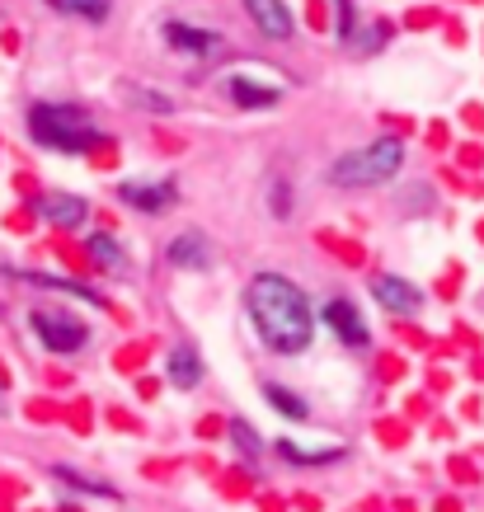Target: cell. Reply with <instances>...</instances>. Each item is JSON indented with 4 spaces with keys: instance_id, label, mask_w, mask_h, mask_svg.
<instances>
[{
    "instance_id": "obj_1",
    "label": "cell",
    "mask_w": 484,
    "mask_h": 512,
    "mask_svg": "<svg viewBox=\"0 0 484 512\" xmlns=\"http://www.w3.org/2000/svg\"><path fill=\"white\" fill-rule=\"evenodd\" d=\"M250 315H254V329L264 334L268 348L278 353H301L311 348V334H315V320H311V301L301 296L297 282H287L282 273H259L250 282Z\"/></svg>"
},
{
    "instance_id": "obj_2",
    "label": "cell",
    "mask_w": 484,
    "mask_h": 512,
    "mask_svg": "<svg viewBox=\"0 0 484 512\" xmlns=\"http://www.w3.org/2000/svg\"><path fill=\"white\" fill-rule=\"evenodd\" d=\"M400 165H405V146L395 137H381L372 146H362V151H348L344 160H334L329 179L339 188H376V184H386V179H395Z\"/></svg>"
},
{
    "instance_id": "obj_3",
    "label": "cell",
    "mask_w": 484,
    "mask_h": 512,
    "mask_svg": "<svg viewBox=\"0 0 484 512\" xmlns=\"http://www.w3.org/2000/svg\"><path fill=\"white\" fill-rule=\"evenodd\" d=\"M29 132H33V141L57 146V151L99 146V127L90 123V113L71 109V104H38V109L29 113Z\"/></svg>"
},
{
    "instance_id": "obj_4",
    "label": "cell",
    "mask_w": 484,
    "mask_h": 512,
    "mask_svg": "<svg viewBox=\"0 0 484 512\" xmlns=\"http://www.w3.org/2000/svg\"><path fill=\"white\" fill-rule=\"evenodd\" d=\"M33 334H38L52 353H80V348H85V325L62 311H33Z\"/></svg>"
},
{
    "instance_id": "obj_5",
    "label": "cell",
    "mask_w": 484,
    "mask_h": 512,
    "mask_svg": "<svg viewBox=\"0 0 484 512\" xmlns=\"http://www.w3.org/2000/svg\"><path fill=\"white\" fill-rule=\"evenodd\" d=\"M226 94H231L240 109H264V104H273L282 94V76L254 80L250 71H231V76H226Z\"/></svg>"
},
{
    "instance_id": "obj_6",
    "label": "cell",
    "mask_w": 484,
    "mask_h": 512,
    "mask_svg": "<svg viewBox=\"0 0 484 512\" xmlns=\"http://www.w3.org/2000/svg\"><path fill=\"white\" fill-rule=\"evenodd\" d=\"M372 296L395 315H419L423 311V292L405 278H372Z\"/></svg>"
},
{
    "instance_id": "obj_7",
    "label": "cell",
    "mask_w": 484,
    "mask_h": 512,
    "mask_svg": "<svg viewBox=\"0 0 484 512\" xmlns=\"http://www.w3.org/2000/svg\"><path fill=\"white\" fill-rule=\"evenodd\" d=\"M325 320H329V329L348 343V348H362V343L372 339V334H367V325H362L358 306H353V301H344V296H334V301L325 306Z\"/></svg>"
},
{
    "instance_id": "obj_8",
    "label": "cell",
    "mask_w": 484,
    "mask_h": 512,
    "mask_svg": "<svg viewBox=\"0 0 484 512\" xmlns=\"http://www.w3.org/2000/svg\"><path fill=\"white\" fill-rule=\"evenodd\" d=\"M118 198L127 207H137V212H170L174 207V184L170 179H160V184H123L118 188Z\"/></svg>"
},
{
    "instance_id": "obj_9",
    "label": "cell",
    "mask_w": 484,
    "mask_h": 512,
    "mask_svg": "<svg viewBox=\"0 0 484 512\" xmlns=\"http://www.w3.org/2000/svg\"><path fill=\"white\" fill-rule=\"evenodd\" d=\"M33 212L47 217L52 226H80L85 221V198H71V193H43L33 202Z\"/></svg>"
},
{
    "instance_id": "obj_10",
    "label": "cell",
    "mask_w": 484,
    "mask_h": 512,
    "mask_svg": "<svg viewBox=\"0 0 484 512\" xmlns=\"http://www.w3.org/2000/svg\"><path fill=\"white\" fill-rule=\"evenodd\" d=\"M245 10L268 38H292V15H287L282 0H245Z\"/></svg>"
},
{
    "instance_id": "obj_11",
    "label": "cell",
    "mask_w": 484,
    "mask_h": 512,
    "mask_svg": "<svg viewBox=\"0 0 484 512\" xmlns=\"http://www.w3.org/2000/svg\"><path fill=\"white\" fill-rule=\"evenodd\" d=\"M165 38H170V47L188 52V57H212L221 47V38L212 29H188V24H165Z\"/></svg>"
},
{
    "instance_id": "obj_12",
    "label": "cell",
    "mask_w": 484,
    "mask_h": 512,
    "mask_svg": "<svg viewBox=\"0 0 484 512\" xmlns=\"http://www.w3.org/2000/svg\"><path fill=\"white\" fill-rule=\"evenodd\" d=\"M170 259L174 264H184V268H212L217 254H212V245H207L203 235H179V240L170 245Z\"/></svg>"
},
{
    "instance_id": "obj_13",
    "label": "cell",
    "mask_w": 484,
    "mask_h": 512,
    "mask_svg": "<svg viewBox=\"0 0 484 512\" xmlns=\"http://www.w3.org/2000/svg\"><path fill=\"white\" fill-rule=\"evenodd\" d=\"M165 372H170L174 386H198V376H203V362H198V348H174L170 362H165Z\"/></svg>"
},
{
    "instance_id": "obj_14",
    "label": "cell",
    "mask_w": 484,
    "mask_h": 512,
    "mask_svg": "<svg viewBox=\"0 0 484 512\" xmlns=\"http://www.w3.org/2000/svg\"><path fill=\"white\" fill-rule=\"evenodd\" d=\"M127 94L137 99L141 109H151V113H174V99H170V94L146 90V85H137V80H127Z\"/></svg>"
},
{
    "instance_id": "obj_15",
    "label": "cell",
    "mask_w": 484,
    "mask_h": 512,
    "mask_svg": "<svg viewBox=\"0 0 484 512\" xmlns=\"http://www.w3.org/2000/svg\"><path fill=\"white\" fill-rule=\"evenodd\" d=\"M85 245H90V254H94V259H99V264H104V268H123V249L113 245V235H104V231H99V235H90Z\"/></svg>"
},
{
    "instance_id": "obj_16",
    "label": "cell",
    "mask_w": 484,
    "mask_h": 512,
    "mask_svg": "<svg viewBox=\"0 0 484 512\" xmlns=\"http://www.w3.org/2000/svg\"><path fill=\"white\" fill-rule=\"evenodd\" d=\"M278 451L282 456H292L297 466H325V461H339V451L329 447V451H301L297 442H278Z\"/></svg>"
},
{
    "instance_id": "obj_17",
    "label": "cell",
    "mask_w": 484,
    "mask_h": 512,
    "mask_svg": "<svg viewBox=\"0 0 484 512\" xmlns=\"http://www.w3.org/2000/svg\"><path fill=\"white\" fill-rule=\"evenodd\" d=\"M57 10H66V15H85V19H104L109 15V0H52Z\"/></svg>"
},
{
    "instance_id": "obj_18",
    "label": "cell",
    "mask_w": 484,
    "mask_h": 512,
    "mask_svg": "<svg viewBox=\"0 0 484 512\" xmlns=\"http://www.w3.org/2000/svg\"><path fill=\"white\" fill-rule=\"evenodd\" d=\"M264 395H268V404H273V409H282V414H287V419H306V404H301L297 395H287L282 386H268Z\"/></svg>"
},
{
    "instance_id": "obj_19",
    "label": "cell",
    "mask_w": 484,
    "mask_h": 512,
    "mask_svg": "<svg viewBox=\"0 0 484 512\" xmlns=\"http://www.w3.org/2000/svg\"><path fill=\"white\" fill-rule=\"evenodd\" d=\"M231 442H235L240 451H245V461H250V466L259 461V437H254L250 428H245V423H231Z\"/></svg>"
},
{
    "instance_id": "obj_20",
    "label": "cell",
    "mask_w": 484,
    "mask_h": 512,
    "mask_svg": "<svg viewBox=\"0 0 484 512\" xmlns=\"http://www.w3.org/2000/svg\"><path fill=\"white\" fill-rule=\"evenodd\" d=\"M62 480H71L76 489H90V494H99V498H113V489L109 484H99V480H85V475H76V470H57Z\"/></svg>"
},
{
    "instance_id": "obj_21",
    "label": "cell",
    "mask_w": 484,
    "mask_h": 512,
    "mask_svg": "<svg viewBox=\"0 0 484 512\" xmlns=\"http://www.w3.org/2000/svg\"><path fill=\"white\" fill-rule=\"evenodd\" d=\"M348 33H353V10H348V0H339V38L348 43Z\"/></svg>"
}]
</instances>
